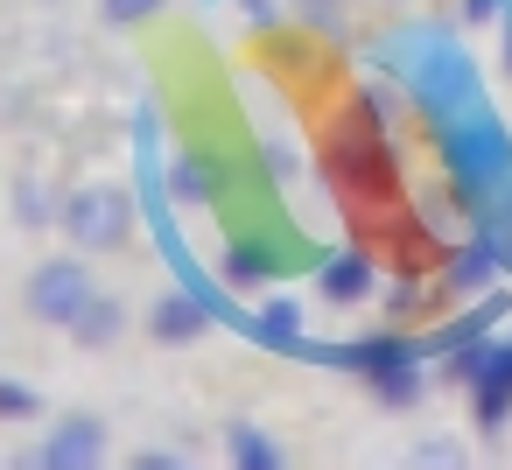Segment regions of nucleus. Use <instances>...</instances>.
I'll return each mask as SVG.
<instances>
[{
  "label": "nucleus",
  "instance_id": "20e7f679",
  "mask_svg": "<svg viewBox=\"0 0 512 470\" xmlns=\"http://www.w3.org/2000/svg\"><path fill=\"white\" fill-rule=\"evenodd\" d=\"M99 456H106V428H99L92 414L50 428V442L36 449V463H50V470H85V463H99Z\"/></svg>",
  "mask_w": 512,
  "mask_h": 470
},
{
  "label": "nucleus",
  "instance_id": "6e6552de",
  "mask_svg": "<svg viewBox=\"0 0 512 470\" xmlns=\"http://www.w3.org/2000/svg\"><path fill=\"white\" fill-rule=\"evenodd\" d=\"M232 456H239L246 470H274V463H281V449H274L260 428H232Z\"/></svg>",
  "mask_w": 512,
  "mask_h": 470
},
{
  "label": "nucleus",
  "instance_id": "7ed1b4c3",
  "mask_svg": "<svg viewBox=\"0 0 512 470\" xmlns=\"http://www.w3.org/2000/svg\"><path fill=\"white\" fill-rule=\"evenodd\" d=\"M470 386H477V428H505V414H512V337H491L484 372Z\"/></svg>",
  "mask_w": 512,
  "mask_h": 470
},
{
  "label": "nucleus",
  "instance_id": "1a4fd4ad",
  "mask_svg": "<svg viewBox=\"0 0 512 470\" xmlns=\"http://www.w3.org/2000/svg\"><path fill=\"white\" fill-rule=\"evenodd\" d=\"M36 414V393L22 379H0V421H29Z\"/></svg>",
  "mask_w": 512,
  "mask_h": 470
},
{
  "label": "nucleus",
  "instance_id": "f03ea898",
  "mask_svg": "<svg viewBox=\"0 0 512 470\" xmlns=\"http://www.w3.org/2000/svg\"><path fill=\"white\" fill-rule=\"evenodd\" d=\"M99 288H92V274H85V260H50V267H36L29 274V316H43V323H78V309L92 302Z\"/></svg>",
  "mask_w": 512,
  "mask_h": 470
},
{
  "label": "nucleus",
  "instance_id": "9b49d317",
  "mask_svg": "<svg viewBox=\"0 0 512 470\" xmlns=\"http://www.w3.org/2000/svg\"><path fill=\"white\" fill-rule=\"evenodd\" d=\"M414 463H456V442H421Z\"/></svg>",
  "mask_w": 512,
  "mask_h": 470
},
{
  "label": "nucleus",
  "instance_id": "9d476101",
  "mask_svg": "<svg viewBox=\"0 0 512 470\" xmlns=\"http://www.w3.org/2000/svg\"><path fill=\"white\" fill-rule=\"evenodd\" d=\"M162 8V0H99V15L113 22V29H127V22H148Z\"/></svg>",
  "mask_w": 512,
  "mask_h": 470
},
{
  "label": "nucleus",
  "instance_id": "39448f33",
  "mask_svg": "<svg viewBox=\"0 0 512 470\" xmlns=\"http://www.w3.org/2000/svg\"><path fill=\"white\" fill-rule=\"evenodd\" d=\"M197 330H204V309H197L190 295H162V302H155V337H162V344H190Z\"/></svg>",
  "mask_w": 512,
  "mask_h": 470
},
{
  "label": "nucleus",
  "instance_id": "f257e3e1",
  "mask_svg": "<svg viewBox=\"0 0 512 470\" xmlns=\"http://www.w3.org/2000/svg\"><path fill=\"white\" fill-rule=\"evenodd\" d=\"M127 225H134V204H127V190H120V183H85V190L64 204V232H71L85 253L120 246V239H127Z\"/></svg>",
  "mask_w": 512,
  "mask_h": 470
},
{
  "label": "nucleus",
  "instance_id": "0eeeda50",
  "mask_svg": "<svg viewBox=\"0 0 512 470\" xmlns=\"http://www.w3.org/2000/svg\"><path fill=\"white\" fill-rule=\"evenodd\" d=\"M120 323H127V316H120V302H99V295H92V302L78 309V323H71V330H78V344H113V337H120Z\"/></svg>",
  "mask_w": 512,
  "mask_h": 470
},
{
  "label": "nucleus",
  "instance_id": "423d86ee",
  "mask_svg": "<svg viewBox=\"0 0 512 470\" xmlns=\"http://www.w3.org/2000/svg\"><path fill=\"white\" fill-rule=\"evenodd\" d=\"M365 288H372V267H365L358 253H337V260L323 267V295H330V302H365Z\"/></svg>",
  "mask_w": 512,
  "mask_h": 470
}]
</instances>
